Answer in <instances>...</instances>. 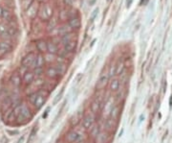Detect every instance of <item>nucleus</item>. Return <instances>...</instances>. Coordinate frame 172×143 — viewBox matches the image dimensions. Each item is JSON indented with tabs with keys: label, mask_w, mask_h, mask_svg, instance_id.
Here are the masks:
<instances>
[{
	"label": "nucleus",
	"mask_w": 172,
	"mask_h": 143,
	"mask_svg": "<svg viewBox=\"0 0 172 143\" xmlns=\"http://www.w3.org/2000/svg\"><path fill=\"white\" fill-rule=\"evenodd\" d=\"M110 1H111V0H107V2H110Z\"/></svg>",
	"instance_id": "obj_37"
},
{
	"label": "nucleus",
	"mask_w": 172,
	"mask_h": 143,
	"mask_svg": "<svg viewBox=\"0 0 172 143\" xmlns=\"http://www.w3.org/2000/svg\"><path fill=\"white\" fill-rule=\"evenodd\" d=\"M47 51L50 54H55L57 52V46L54 42H48L47 43Z\"/></svg>",
	"instance_id": "obj_16"
},
{
	"label": "nucleus",
	"mask_w": 172,
	"mask_h": 143,
	"mask_svg": "<svg viewBox=\"0 0 172 143\" xmlns=\"http://www.w3.org/2000/svg\"><path fill=\"white\" fill-rule=\"evenodd\" d=\"M34 79V74L31 71H27L23 75V82L25 84H27V85H29V84H31V83L33 82Z\"/></svg>",
	"instance_id": "obj_9"
},
{
	"label": "nucleus",
	"mask_w": 172,
	"mask_h": 143,
	"mask_svg": "<svg viewBox=\"0 0 172 143\" xmlns=\"http://www.w3.org/2000/svg\"><path fill=\"white\" fill-rule=\"evenodd\" d=\"M65 45V51L66 52H71L74 50V48L76 47V41H70V42H68V43H66Z\"/></svg>",
	"instance_id": "obj_20"
},
{
	"label": "nucleus",
	"mask_w": 172,
	"mask_h": 143,
	"mask_svg": "<svg viewBox=\"0 0 172 143\" xmlns=\"http://www.w3.org/2000/svg\"><path fill=\"white\" fill-rule=\"evenodd\" d=\"M101 102L98 101V100H95L94 102L92 103V105H91V109H92V112L94 113H97L101 109Z\"/></svg>",
	"instance_id": "obj_15"
},
{
	"label": "nucleus",
	"mask_w": 172,
	"mask_h": 143,
	"mask_svg": "<svg viewBox=\"0 0 172 143\" xmlns=\"http://www.w3.org/2000/svg\"><path fill=\"white\" fill-rule=\"evenodd\" d=\"M46 94H47V92L42 90V89H40V90L37 91V99H35L34 103L33 104L37 109H41L42 106L44 105L45 99H46Z\"/></svg>",
	"instance_id": "obj_3"
},
{
	"label": "nucleus",
	"mask_w": 172,
	"mask_h": 143,
	"mask_svg": "<svg viewBox=\"0 0 172 143\" xmlns=\"http://www.w3.org/2000/svg\"><path fill=\"white\" fill-rule=\"evenodd\" d=\"M106 139H107V134H106L105 133L101 132V133L97 136V137H96V142L97 143H105Z\"/></svg>",
	"instance_id": "obj_14"
},
{
	"label": "nucleus",
	"mask_w": 172,
	"mask_h": 143,
	"mask_svg": "<svg viewBox=\"0 0 172 143\" xmlns=\"http://www.w3.org/2000/svg\"><path fill=\"white\" fill-rule=\"evenodd\" d=\"M12 49V46L7 41H1L0 42V55H3L9 52Z\"/></svg>",
	"instance_id": "obj_8"
},
{
	"label": "nucleus",
	"mask_w": 172,
	"mask_h": 143,
	"mask_svg": "<svg viewBox=\"0 0 172 143\" xmlns=\"http://www.w3.org/2000/svg\"><path fill=\"white\" fill-rule=\"evenodd\" d=\"M107 74H108V76H109V78L116 75V65H112L111 66H110L109 71H108Z\"/></svg>",
	"instance_id": "obj_25"
},
{
	"label": "nucleus",
	"mask_w": 172,
	"mask_h": 143,
	"mask_svg": "<svg viewBox=\"0 0 172 143\" xmlns=\"http://www.w3.org/2000/svg\"><path fill=\"white\" fill-rule=\"evenodd\" d=\"M2 11H3V10H2V9H1V8H0V15H1V14H2Z\"/></svg>",
	"instance_id": "obj_36"
},
{
	"label": "nucleus",
	"mask_w": 172,
	"mask_h": 143,
	"mask_svg": "<svg viewBox=\"0 0 172 143\" xmlns=\"http://www.w3.org/2000/svg\"><path fill=\"white\" fill-rule=\"evenodd\" d=\"M37 91L34 92V93H32V94H30L29 97H28V99H29V101H30L32 104H34V101H35V99H37Z\"/></svg>",
	"instance_id": "obj_28"
},
{
	"label": "nucleus",
	"mask_w": 172,
	"mask_h": 143,
	"mask_svg": "<svg viewBox=\"0 0 172 143\" xmlns=\"http://www.w3.org/2000/svg\"><path fill=\"white\" fill-rule=\"evenodd\" d=\"M1 15H2L4 18H6V19H10V17H11L10 13H9L8 11H6V10L2 11V14H1Z\"/></svg>",
	"instance_id": "obj_29"
},
{
	"label": "nucleus",
	"mask_w": 172,
	"mask_h": 143,
	"mask_svg": "<svg viewBox=\"0 0 172 143\" xmlns=\"http://www.w3.org/2000/svg\"><path fill=\"white\" fill-rule=\"evenodd\" d=\"M69 25L72 28H78L80 26V22H79L78 18H72L71 20L69 21Z\"/></svg>",
	"instance_id": "obj_22"
},
{
	"label": "nucleus",
	"mask_w": 172,
	"mask_h": 143,
	"mask_svg": "<svg viewBox=\"0 0 172 143\" xmlns=\"http://www.w3.org/2000/svg\"><path fill=\"white\" fill-rule=\"evenodd\" d=\"M46 75L49 77V78H57V75H58V72L57 70L56 69L55 66H50V67H48V69L46 70Z\"/></svg>",
	"instance_id": "obj_10"
},
{
	"label": "nucleus",
	"mask_w": 172,
	"mask_h": 143,
	"mask_svg": "<svg viewBox=\"0 0 172 143\" xmlns=\"http://www.w3.org/2000/svg\"><path fill=\"white\" fill-rule=\"evenodd\" d=\"M14 115L17 118V120H19V121H23V120H26V119H29L32 117V114H31V110L30 109L27 107V105H25V104H19L18 106L16 107H14Z\"/></svg>",
	"instance_id": "obj_1"
},
{
	"label": "nucleus",
	"mask_w": 172,
	"mask_h": 143,
	"mask_svg": "<svg viewBox=\"0 0 172 143\" xmlns=\"http://www.w3.org/2000/svg\"><path fill=\"white\" fill-rule=\"evenodd\" d=\"M131 2H132V0H127V7H129V6H130Z\"/></svg>",
	"instance_id": "obj_35"
},
{
	"label": "nucleus",
	"mask_w": 172,
	"mask_h": 143,
	"mask_svg": "<svg viewBox=\"0 0 172 143\" xmlns=\"http://www.w3.org/2000/svg\"><path fill=\"white\" fill-rule=\"evenodd\" d=\"M123 67H124V63L120 61L118 65H116V75H121V73H122L123 71Z\"/></svg>",
	"instance_id": "obj_19"
},
{
	"label": "nucleus",
	"mask_w": 172,
	"mask_h": 143,
	"mask_svg": "<svg viewBox=\"0 0 172 143\" xmlns=\"http://www.w3.org/2000/svg\"><path fill=\"white\" fill-rule=\"evenodd\" d=\"M44 59H45V61H52L54 60V54H50V53H49L48 55L45 56Z\"/></svg>",
	"instance_id": "obj_31"
},
{
	"label": "nucleus",
	"mask_w": 172,
	"mask_h": 143,
	"mask_svg": "<svg viewBox=\"0 0 172 143\" xmlns=\"http://www.w3.org/2000/svg\"><path fill=\"white\" fill-rule=\"evenodd\" d=\"M61 41H62V42H63L64 44H66V43H68V42H70V41H72V35L71 34H65L64 36H62Z\"/></svg>",
	"instance_id": "obj_24"
},
{
	"label": "nucleus",
	"mask_w": 172,
	"mask_h": 143,
	"mask_svg": "<svg viewBox=\"0 0 172 143\" xmlns=\"http://www.w3.org/2000/svg\"><path fill=\"white\" fill-rule=\"evenodd\" d=\"M11 82H12V84L14 86H19L21 84V78L20 76H19V74H17V73L13 74V76L11 77Z\"/></svg>",
	"instance_id": "obj_12"
},
{
	"label": "nucleus",
	"mask_w": 172,
	"mask_h": 143,
	"mask_svg": "<svg viewBox=\"0 0 172 143\" xmlns=\"http://www.w3.org/2000/svg\"><path fill=\"white\" fill-rule=\"evenodd\" d=\"M119 112H120V108H119L118 106H113L112 107L111 110H110V116L112 117V119L116 120L118 118L119 113H120Z\"/></svg>",
	"instance_id": "obj_13"
},
{
	"label": "nucleus",
	"mask_w": 172,
	"mask_h": 143,
	"mask_svg": "<svg viewBox=\"0 0 172 143\" xmlns=\"http://www.w3.org/2000/svg\"><path fill=\"white\" fill-rule=\"evenodd\" d=\"M65 1V3H67L68 5H71L72 2H73V0H64Z\"/></svg>",
	"instance_id": "obj_34"
},
{
	"label": "nucleus",
	"mask_w": 172,
	"mask_h": 143,
	"mask_svg": "<svg viewBox=\"0 0 172 143\" xmlns=\"http://www.w3.org/2000/svg\"><path fill=\"white\" fill-rule=\"evenodd\" d=\"M35 134H37V127H35V128H34V130L31 132L30 136H29V139H28V143H31L32 141H33V140L34 139Z\"/></svg>",
	"instance_id": "obj_26"
},
{
	"label": "nucleus",
	"mask_w": 172,
	"mask_h": 143,
	"mask_svg": "<svg viewBox=\"0 0 172 143\" xmlns=\"http://www.w3.org/2000/svg\"><path fill=\"white\" fill-rule=\"evenodd\" d=\"M95 123V116L93 113H87L86 115L83 117L82 119V125L84 127L85 129L90 130L92 127L94 126Z\"/></svg>",
	"instance_id": "obj_4"
},
{
	"label": "nucleus",
	"mask_w": 172,
	"mask_h": 143,
	"mask_svg": "<svg viewBox=\"0 0 172 143\" xmlns=\"http://www.w3.org/2000/svg\"><path fill=\"white\" fill-rule=\"evenodd\" d=\"M55 67H56V69L57 70L58 74H63V73H65V71H66V66H65V65L62 63V62H59V63L57 65V66H55Z\"/></svg>",
	"instance_id": "obj_21"
},
{
	"label": "nucleus",
	"mask_w": 172,
	"mask_h": 143,
	"mask_svg": "<svg viewBox=\"0 0 172 143\" xmlns=\"http://www.w3.org/2000/svg\"><path fill=\"white\" fill-rule=\"evenodd\" d=\"M0 35L3 36V37H9L11 35L10 32H9V29L4 24H0Z\"/></svg>",
	"instance_id": "obj_17"
},
{
	"label": "nucleus",
	"mask_w": 172,
	"mask_h": 143,
	"mask_svg": "<svg viewBox=\"0 0 172 143\" xmlns=\"http://www.w3.org/2000/svg\"><path fill=\"white\" fill-rule=\"evenodd\" d=\"M98 9H95L94 11H93V13H92L91 17H90V20L93 21L95 19V17H97V14H98Z\"/></svg>",
	"instance_id": "obj_30"
},
{
	"label": "nucleus",
	"mask_w": 172,
	"mask_h": 143,
	"mask_svg": "<svg viewBox=\"0 0 172 143\" xmlns=\"http://www.w3.org/2000/svg\"><path fill=\"white\" fill-rule=\"evenodd\" d=\"M35 60V55L34 53H29L26 55L22 60V65L26 66V67H32L34 65V61Z\"/></svg>",
	"instance_id": "obj_5"
},
{
	"label": "nucleus",
	"mask_w": 172,
	"mask_h": 143,
	"mask_svg": "<svg viewBox=\"0 0 172 143\" xmlns=\"http://www.w3.org/2000/svg\"><path fill=\"white\" fill-rule=\"evenodd\" d=\"M119 86H120V82H119L118 79H113L110 83V89L113 91H117L119 89Z\"/></svg>",
	"instance_id": "obj_18"
},
{
	"label": "nucleus",
	"mask_w": 172,
	"mask_h": 143,
	"mask_svg": "<svg viewBox=\"0 0 172 143\" xmlns=\"http://www.w3.org/2000/svg\"><path fill=\"white\" fill-rule=\"evenodd\" d=\"M45 63V59L42 55H37L35 56V60L34 61V65L32 67L33 68H39V67H42Z\"/></svg>",
	"instance_id": "obj_7"
},
{
	"label": "nucleus",
	"mask_w": 172,
	"mask_h": 143,
	"mask_svg": "<svg viewBox=\"0 0 172 143\" xmlns=\"http://www.w3.org/2000/svg\"><path fill=\"white\" fill-rule=\"evenodd\" d=\"M61 95H62V91L60 92V93H58L57 95V98L55 99V101H54V104H57V102H58V100H60L61 98Z\"/></svg>",
	"instance_id": "obj_33"
},
{
	"label": "nucleus",
	"mask_w": 172,
	"mask_h": 143,
	"mask_svg": "<svg viewBox=\"0 0 172 143\" xmlns=\"http://www.w3.org/2000/svg\"><path fill=\"white\" fill-rule=\"evenodd\" d=\"M114 121L113 119H108L106 122H105V127L107 128L108 130H111L113 127H114Z\"/></svg>",
	"instance_id": "obj_27"
},
{
	"label": "nucleus",
	"mask_w": 172,
	"mask_h": 143,
	"mask_svg": "<svg viewBox=\"0 0 172 143\" xmlns=\"http://www.w3.org/2000/svg\"><path fill=\"white\" fill-rule=\"evenodd\" d=\"M37 48L38 51L40 52H47V42L45 41H42V39H40V41H38L37 42Z\"/></svg>",
	"instance_id": "obj_11"
},
{
	"label": "nucleus",
	"mask_w": 172,
	"mask_h": 143,
	"mask_svg": "<svg viewBox=\"0 0 172 143\" xmlns=\"http://www.w3.org/2000/svg\"><path fill=\"white\" fill-rule=\"evenodd\" d=\"M43 72V69H42V67H39V68H34V75L37 76H39L41 75V73Z\"/></svg>",
	"instance_id": "obj_32"
},
{
	"label": "nucleus",
	"mask_w": 172,
	"mask_h": 143,
	"mask_svg": "<svg viewBox=\"0 0 172 143\" xmlns=\"http://www.w3.org/2000/svg\"><path fill=\"white\" fill-rule=\"evenodd\" d=\"M91 131H90V133H91V136H92V137H97V136H98V133H101L99 132V127L98 126H93L91 128Z\"/></svg>",
	"instance_id": "obj_23"
},
{
	"label": "nucleus",
	"mask_w": 172,
	"mask_h": 143,
	"mask_svg": "<svg viewBox=\"0 0 172 143\" xmlns=\"http://www.w3.org/2000/svg\"><path fill=\"white\" fill-rule=\"evenodd\" d=\"M83 134L78 133L77 131H71L66 134V140L70 143H78L83 139Z\"/></svg>",
	"instance_id": "obj_2"
},
{
	"label": "nucleus",
	"mask_w": 172,
	"mask_h": 143,
	"mask_svg": "<svg viewBox=\"0 0 172 143\" xmlns=\"http://www.w3.org/2000/svg\"><path fill=\"white\" fill-rule=\"evenodd\" d=\"M108 81H109V76L108 74H102V75L99 77V79L98 80V83H97V85H96V88L98 90H101V89H103L108 84Z\"/></svg>",
	"instance_id": "obj_6"
}]
</instances>
